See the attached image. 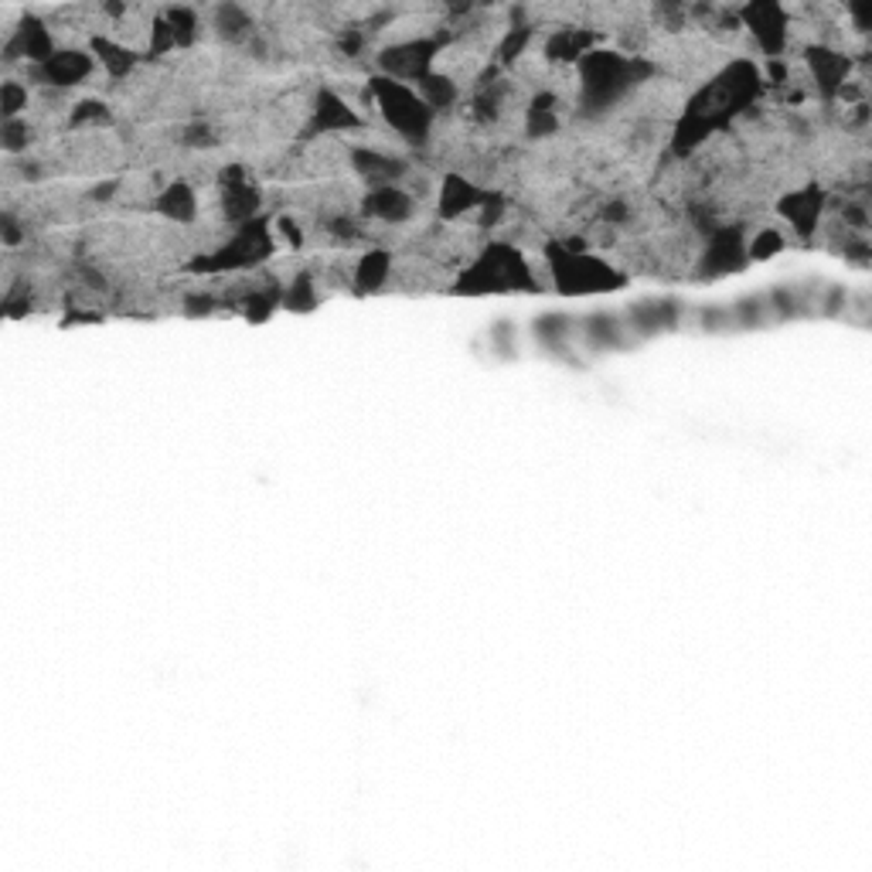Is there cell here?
Segmentation results:
<instances>
[{
	"mask_svg": "<svg viewBox=\"0 0 872 872\" xmlns=\"http://www.w3.org/2000/svg\"><path fill=\"white\" fill-rule=\"evenodd\" d=\"M764 89V72L740 59L730 62L720 75H712V83H705L689 103L685 113L671 134V150L679 157H689L699 143H705L716 130H726L743 109H749L757 103Z\"/></svg>",
	"mask_w": 872,
	"mask_h": 872,
	"instance_id": "6da1fadb",
	"label": "cell"
},
{
	"mask_svg": "<svg viewBox=\"0 0 872 872\" xmlns=\"http://www.w3.org/2000/svg\"><path fill=\"white\" fill-rule=\"evenodd\" d=\"M579 96L576 109L583 116H600L610 106H617L627 93H634L641 83L658 75V65L645 55H620V52H589L579 65Z\"/></svg>",
	"mask_w": 872,
	"mask_h": 872,
	"instance_id": "7a4b0ae2",
	"label": "cell"
},
{
	"mask_svg": "<svg viewBox=\"0 0 872 872\" xmlns=\"http://www.w3.org/2000/svg\"><path fill=\"white\" fill-rule=\"evenodd\" d=\"M542 290L532 276L525 256L508 243H488L470 266L460 269L454 294L481 297V294H535Z\"/></svg>",
	"mask_w": 872,
	"mask_h": 872,
	"instance_id": "3957f363",
	"label": "cell"
},
{
	"mask_svg": "<svg viewBox=\"0 0 872 872\" xmlns=\"http://www.w3.org/2000/svg\"><path fill=\"white\" fill-rule=\"evenodd\" d=\"M545 259L552 269V287L566 297H586V294H610L627 287V273L614 269L610 263L589 256L586 249H570L563 243H549Z\"/></svg>",
	"mask_w": 872,
	"mask_h": 872,
	"instance_id": "277c9868",
	"label": "cell"
},
{
	"mask_svg": "<svg viewBox=\"0 0 872 872\" xmlns=\"http://www.w3.org/2000/svg\"><path fill=\"white\" fill-rule=\"evenodd\" d=\"M369 93L382 113V120L400 134L410 147H426L429 134H433V120L436 113L419 99V93H413L406 83H395V78L375 75L369 83Z\"/></svg>",
	"mask_w": 872,
	"mask_h": 872,
	"instance_id": "5b68a950",
	"label": "cell"
},
{
	"mask_svg": "<svg viewBox=\"0 0 872 872\" xmlns=\"http://www.w3.org/2000/svg\"><path fill=\"white\" fill-rule=\"evenodd\" d=\"M273 232H269V219H253L246 225L235 228L228 240L212 249L209 256L191 259L194 273H240V269H253L259 263H266L273 256Z\"/></svg>",
	"mask_w": 872,
	"mask_h": 872,
	"instance_id": "8992f818",
	"label": "cell"
},
{
	"mask_svg": "<svg viewBox=\"0 0 872 872\" xmlns=\"http://www.w3.org/2000/svg\"><path fill=\"white\" fill-rule=\"evenodd\" d=\"M444 42H450V34L440 38H410V42L389 45L379 52L375 65L382 68L385 78H395V83H419L426 78L436 65V55H440Z\"/></svg>",
	"mask_w": 872,
	"mask_h": 872,
	"instance_id": "52a82bcc",
	"label": "cell"
},
{
	"mask_svg": "<svg viewBox=\"0 0 872 872\" xmlns=\"http://www.w3.org/2000/svg\"><path fill=\"white\" fill-rule=\"evenodd\" d=\"M749 263L746 256V235L740 225H716L709 232L705 249L695 263L702 280H720V276L740 273Z\"/></svg>",
	"mask_w": 872,
	"mask_h": 872,
	"instance_id": "ba28073f",
	"label": "cell"
},
{
	"mask_svg": "<svg viewBox=\"0 0 872 872\" xmlns=\"http://www.w3.org/2000/svg\"><path fill=\"white\" fill-rule=\"evenodd\" d=\"M740 24L753 34V42L764 49L767 59L784 55L787 49V11L780 4H749V8H736Z\"/></svg>",
	"mask_w": 872,
	"mask_h": 872,
	"instance_id": "9c48e42d",
	"label": "cell"
},
{
	"mask_svg": "<svg viewBox=\"0 0 872 872\" xmlns=\"http://www.w3.org/2000/svg\"><path fill=\"white\" fill-rule=\"evenodd\" d=\"M219 209H222V219L232 222L235 228L259 219V191L249 184L246 168L235 164L219 174Z\"/></svg>",
	"mask_w": 872,
	"mask_h": 872,
	"instance_id": "30bf717a",
	"label": "cell"
},
{
	"mask_svg": "<svg viewBox=\"0 0 872 872\" xmlns=\"http://www.w3.org/2000/svg\"><path fill=\"white\" fill-rule=\"evenodd\" d=\"M93 65H96V55H89V52L59 49L45 65H34L31 68V78H34V83H42V86L68 89V86L86 83V78L93 75Z\"/></svg>",
	"mask_w": 872,
	"mask_h": 872,
	"instance_id": "8fae6325",
	"label": "cell"
},
{
	"mask_svg": "<svg viewBox=\"0 0 872 872\" xmlns=\"http://www.w3.org/2000/svg\"><path fill=\"white\" fill-rule=\"evenodd\" d=\"M365 120L359 113H354L334 89H321L313 96V106H310V124H307V134L310 137H328V134H341V130H362Z\"/></svg>",
	"mask_w": 872,
	"mask_h": 872,
	"instance_id": "7c38bea8",
	"label": "cell"
},
{
	"mask_svg": "<svg viewBox=\"0 0 872 872\" xmlns=\"http://www.w3.org/2000/svg\"><path fill=\"white\" fill-rule=\"evenodd\" d=\"M55 52H59V49H55L52 31L45 28V21H38V18H31V14L14 28V34L8 38V45H4V59H8V62L24 59L31 68H34V65H45Z\"/></svg>",
	"mask_w": 872,
	"mask_h": 872,
	"instance_id": "4fadbf2b",
	"label": "cell"
},
{
	"mask_svg": "<svg viewBox=\"0 0 872 872\" xmlns=\"http://www.w3.org/2000/svg\"><path fill=\"white\" fill-rule=\"evenodd\" d=\"M597 45H600V31L566 24V28H556L545 38L542 55L552 65H579L589 52H597Z\"/></svg>",
	"mask_w": 872,
	"mask_h": 872,
	"instance_id": "5bb4252c",
	"label": "cell"
},
{
	"mask_svg": "<svg viewBox=\"0 0 872 872\" xmlns=\"http://www.w3.org/2000/svg\"><path fill=\"white\" fill-rule=\"evenodd\" d=\"M491 194L495 191H485V188H478V184L460 178V174H450L440 184V205H436V212H440L444 222H454V219L481 212L491 202Z\"/></svg>",
	"mask_w": 872,
	"mask_h": 872,
	"instance_id": "9a60e30c",
	"label": "cell"
},
{
	"mask_svg": "<svg viewBox=\"0 0 872 872\" xmlns=\"http://www.w3.org/2000/svg\"><path fill=\"white\" fill-rule=\"evenodd\" d=\"M777 212L790 222L801 240H811L818 232V222H821V212H825V191L818 184L805 188V191H790L777 202Z\"/></svg>",
	"mask_w": 872,
	"mask_h": 872,
	"instance_id": "2e32d148",
	"label": "cell"
},
{
	"mask_svg": "<svg viewBox=\"0 0 872 872\" xmlns=\"http://www.w3.org/2000/svg\"><path fill=\"white\" fill-rule=\"evenodd\" d=\"M808 68H811L818 93L831 99V96H839L842 86L849 83L852 59L836 52V49H828V45H815V49H808Z\"/></svg>",
	"mask_w": 872,
	"mask_h": 872,
	"instance_id": "e0dca14e",
	"label": "cell"
},
{
	"mask_svg": "<svg viewBox=\"0 0 872 872\" xmlns=\"http://www.w3.org/2000/svg\"><path fill=\"white\" fill-rule=\"evenodd\" d=\"M362 212L369 219H379V222H389V225H400L413 215V198L395 188V184H385V188H372L365 198H362Z\"/></svg>",
	"mask_w": 872,
	"mask_h": 872,
	"instance_id": "ac0fdd59",
	"label": "cell"
},
{
	"mask_svg": "<svg viewBox=\"0 0 872 872\" xmlns=\"http://www.w3.org/2000/svg\"><path fill=\"white\" fill-rule=\"evenodd\" d=\"M679 317H682V310L676 300H648V304L630 307L627 328L638 331L641 338H648V334H661V331L679 328Z\"/></svg>",
	"mask_w": 872,
	"mask_h": 872,
	"instance_id": "d6986e66",
	"label": "cell"
},
{
	"mask_svg": "<svg viewBox=\"0 0 872 872\" xmlns=\"http://www.w3.org/2000/svg\"><path fill=\"white\" fill-rule=\"evenodd\" d=\"M351 168H354V174H359V178H365L372 188H385V184H392L395 178H403L410 171L403 161H395V157L379 153V150H369V147L351 150Z\"/></svg>",
	"mask_w": 872,
	"mask_h": 872,
	"instance_id": "ffe728a7",
	"label": "cell"
},
{
	"mask_svg": "<svg viewBox=\"0 0 872 872\" xmlns=\"http://www.w3.org/2000/svg\"><path fill=\"white\" fill-rule=\"evenodd\" d=\"M89 49L96 52V59L103 62V68L113 78H127L137 68V62H140V55H137L134 45L116 42V38H109V34H93L89 38Z\"/></svg>",
	"mask_w": 872,
	"mask_h": 872,
	"instance_id": "44dd1931",
	"label": "cell"
},
{
	"mask_svg": "<svg viewBox=\"0 0 872 872\" xmlns=\"http://www.w3.org/2000/svg\"><path fill=\"white\" fill-rule=\"evenodd\" d=\"M392 273V256L385 249H369L359 263H354V273H351V287L359 294H375L385 287Z\"/></svg>",
	"mask_w": 872,
	"mask_h": 872,
	"instance_id": "7402d4cb",
	"label": "cell"
},
{
	"mask_svg": "<svg viewBox=\"0 0 872 872\" xmlns=\"http://www.w3.org/2000/svg\"><path fill=\"white\" fill-rule=\"evenodd\" d=\"M560 130V99L556 93H539L525 109V137H552Z\"/></svg>",
	"mask_w": 872,
	"mask_h": 872,
	"instance_id": "603a6c76",
	"label": "cell"
},
{
	"mask_svg": "<svg viewBox=\"0 0 872 872\" xmlns=\"http://www.w3.org/2000/svg\"><path fill=\"white\" fill-rule=\"evenodd\" d=\"M153 209H157V215H164V219H171V222H194V212H198L194 188L184 184V181L168 184L161 194H157Z\"/></svg>",
	"mask_w": 872,
	"mask_h": 872,
	"instance_id": "cb8c5ba5",
	"label": "cell"
},
{
	"mask_svg": "<svg viewBox=\"0 0 872 872\" xmlns=\"http://www.w3.org/2000/svg\"><path fill=\"white\" fill-rule=\"evenodd\" d=\"M419 99L433 109V113H440V109H450L460 96L457 83H454V75L447 72H429L426 78H419Z\"/></svg>",
	"mask_w": 872,
	"mask_h": 872,
	"instance_id": "d4e9b609",
	"label": "cell"
},
{
	"mask_svg": "<svg viewBox=\"0 0 872 872\" xmlns=\"http://www.w3.org/2000/svg\"><path fill=\"white\" fill-rule=\"evenodd\" d=\"M215 34L222 38V42H246V38L253 34V18L246 14V8L240 4H222L215 11Z\"/></svg>",
	"mask_w": 872,
	"mask_h": 872,
	"instance_id": "484cf974",
	"label": "cell"
},
{
	"mask_svg": "<svg viewBox=\"0 0 872 872\" xmlns=\"http://www.w3.org/2000/svg\"><path fill=\"white\" fill-rule=\"evenodd\" d=\"M583 334L589 344H597V348H624L627 344V328L610 313H593L583 328Z\"/></svg>",
	"mask_w": 872,
	"mask_h": 872,
	"instance_id": "4316f807",
	"label": "cell"
},
{
	"mask_svg": "<svg viewBox=\"0 0 872 872\" xmlns=\"http://www.w3.org/2000/svg\"><path fill=\"white\" fill-rule=\"evenodd\" d=\"M317 287H313V276L310 273H297L294 284L284 290V307L287 310H300V313H310L317 307Z\"/></svg>",
	"mask_w": 872,
	"mask_h": 872,
	"instance_id": "83f0119b",
	"label": "cell"
},
{
	"mask_svg": "<svg viewBox=\"0 0 872 872\" xmlns=\"http://www.w3.org/2000/svg\"><path fill=\"white\" fill-rule=\"evenodd\" d=\"M161 14H164L168 28L174 34V49H188L194 38H198V14L188 11V8H168Z\"/></svg>",
	"mask_w": 872,
	"mask_h": 872,
	"instance_id": "f1b7e54d",
	"label": "cell"
},
{
	"mask_svg": "<svg viewBox=\"0 0 872 872\" xmlns=\"http://www.w3.org/2000/svg\"><path fill=\"white\" fill-rule=\"evenodd\" d=\"M109 120H113V116H109V106H103V103H96V99H83V103H75V106H72L68 127H72V130H78V127H89V124H99V127H106Z\"/></svg>",
	"mask_w": 872,
	"mask_h": 872,
	"instance_id": "f546056e",
	"label": "cell"
},
{
	"mask_svg": "<svg viewBox=\"0 0 872 872\" xmlns=\"http://www.w3.org/2000/svg\"><path fill=\"white\" fill-rule=\"evenodd\" d=\"M784 249V235L777 228H761L753 240H746V256L749 259H774Z\"/></svg>",
	"mask_w": 872,
	"mask_h": 872,
	"instance_id": "4dcf8cb0",
	"label": "cell"
},
{
	"mask_svg": "<svg viewBox=\"0 0 872 872\" xmlns=\"http://www.w3.org/2000/svg\"><path fill=\"white\" fill-rule=\"evenodd\" d=\"M31 143V127L28 120H4V134H0V147H4L8 153H21L28 150Z\"/></svg>",
	"mask_w": 872,
	"mask_h": 872,
	"instance_id": "1f68e13d",
	"label": "cell"
},
{
	"mask_svg": "<svg viewBox=\"0 0 872 872\" xmlns=\"http://www.w3.org/2000/svg\"><path fill=\"white\" fill-rule=\"evenodd\" d=\"M4 120H18V113L28 109V89L21 83H14V78H8L4 83Z\"/></svg>",
	"mask_w": 872,
	"mask_h": 872,
	"instance_id": "d6a6232c",
	"label": "cell"
},
{
	"mask_svg": "<svg viewBox=\"0 0 872 872\" xmlns=\"http://www.w3.org/2000/svg\"><path fill=\"white\" fill-rule=\"evenodd\" d=\"M219 300H222V297H212V294H194V297H188V304H184V313H191V317H205V313H212V310L219 307Z\"/></svg>",
	"mask_w": 872,
	"mask_h": 872,
	"instance_id": "836d02e7",
	"label": "cell"
},
{
	"mask_svg": "<svg viewBox=\"0 0 872 872\" xmlns=\"http://www.w3.org/2000/svg\"><path fill=\"white\" fill-rule=\"evenodd\" d=\"M184 143H191V147H212L215 137H212V130L205 124H194V127L184 130Z\"/></svg>",
	"mask_w": 872,
	"mask_h": 872,
	"instance_id": "e575fe53",
	"label": "cell"
},
{
	"mask_svg": "<svg viewBox=\"0 0 872 872\" xmlns=\"http://www.w3.org/2000/svg\"><path fill=\"white\" fill-rule=\"evenodd\" d=\"M0 225H4V243L8 246H18L21 243V228L14 222V215H4V219H0Z\"/></svg>",
	"mask_w": 872,
	"mask_h": 872,
	"instance_id": "d590c367",
	"label": "cell"
}]
</instances>
